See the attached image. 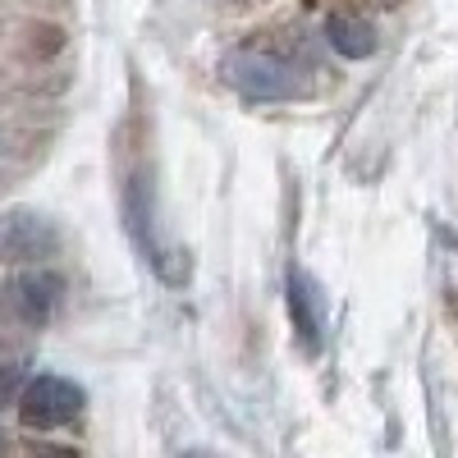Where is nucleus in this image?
Returning a JSON list of instances; mask_svg holds the SVG:
<instances>
[{
	"label": "nucleus",
	"instance_id": "nucleus-1",
	"mask_svg": "<svg viewBox=\"0 0 458 458\" xmlns=\"http://www.w3.org/2000/svg\"><path fill=\"white\" fill-rule=\"evenodd\" d=\"M14 403H19L23 427L55 431V427L73 422V417L83 412V390L73 386V380H60V376H37V380H23Z\"/></svg>",
	"mask_w": 458,
	"mask_h": 458
},
{
	"label": "nucleus",
	"instance_id": "nucleus-2",
	"mask_svg": "<svg viewBox=\"0 0 458 458\" xmlns=\"http://www.w3.org/2000/svg\"><path fill=\"white\" fill-rule=\"evenodd\" d=\"M225 79L234 83L248 101H280V97L298 92L293 69L271 51H234L229 64H225Z\"/></svg>",
	"mask_w": 458,
	"mask_h": 458
},
{
	"label": "nucleus",
	"instance_id": "nucleus-3",
	"mask_svg": "<svg viewBox=\"0 0 458 458\" xmlns=\"http://www.w3.org/2000/svg\"><path fill=\"white\" fill-rule=\"evenodd\" d=\"M289 317H293V330L302 335V344H308V353H317L321 330H326V293L308 271H289Z\"/></svg>",
	"mask_w": 458,
	"mask_h": 458
},
{
	"label": "nucleus",
	"instance_id": "nucleus-4",
	"mask_svg": "<svg viewBox=\"0 0 458 458\" xmlns=\"http://www.w3.org/2000/svg\"><path fill=\"white\" fill-rule=\"evenodd\" d=\"M60 276H51V271H28V276H19L14 280V308H19V317L23 321H32V326H42V321H51V312H55V302H60Z\"/></svg>",
	"mask_w": 458,
	"mask_h": 458
},
{
	"label": "nucleus",
	"instance_id": "nucleus-5",
	"mask_svg": "<svg viewBox=\"0 0 458 458\" xmlns=\"http://www.w3.org/2000/svg\"><path fill=\"white\" fill-rule=\"evenodd\" d=\"M326 37L330 47L344 55V60H367L376 51V28L358 14H330L326 19Z\"/></svg>",
	"mask_w": 458,
	"mask_h": 458
},
{
	"label": "nucleus",
	"instance_id": "nucleus-6",
	"mask_svg": "<svg viewBox=\"0 0 458 458\" xmlns=\"http://www.w3.org/2000/svg\"><path fill=\"white\" fill-rule=\"evenodd\" d=\"M5 225L10 229H19V239H0V252L5 257H14V261H23V257H37V252H47L51 243H55V234L37 220V216H5Z\"/></svg>",
	"mask_w": 458,
	"mask_h": 458
},
{
	"label": "nucleus",
	"instance_id": "nucleus-7",
	"mask_svg": "<svg viewBox=\"0 0 458 458\" xmlns=\"http://www.w3.org/2000/svg\"><path fill=\"white\" fill-rule=\"evenodd\" d=\"M23 390V367H0V408H10Z\"/></svg>",
	"mask_w": 458,
	"mask_h": 458
},
{
	"label": "nucleus",
	"instance_id": "nucleus-8",
	"mask_svg": "<svg viewBox=\"0 0 458 458\" xmlns=\"http://www.w3.org/2000/svg\"><path fill=\"white\" fill-rule=\"evenodd\" d=\"M32 458H73V449H55V445H37Z\"/></svg>",
	"mask_w": 458,
	"mask_h": 458
},
{
	"label": "nucleus",
	"instance_id": "nucleus-9",
	"mask_svg": "<svg viewBox=\"0 0 458 458\" xmlns=\"http://www.w3.org/2000/svg\"><path fill=\"white\" fill-rule=\"evenodd\" d=\"M0 454H5V431H0Z\"/></svg>",
	"mask_w": 458,
	"mask_h": 458
}]
</instances>
